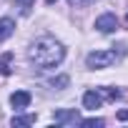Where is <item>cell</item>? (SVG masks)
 I'll return each instance as SVG.
<instances>
[{
  "mask_svg": "<svg viewBox=\"0 0 128 128\" xmlns=\"http://www.w3.org/2000/svg\"><path fill=\"white\" fill-rule=\"evenodd\" d=\"M28 58H30V63H35L38 68H55V66L63 63V58H66V48H63L55 38L43 35V38H38L30 45Z\"/></svg>",
  "mask_w": 128,
  "mask_h": 128,
  "instance_id": "6da1fadb",
  "label": "cell"
},
{
  "mask_svg": "<svg viewBox=\"0 0 128 128\" xmlns=\"http://www.w3.org/2000/svg\"><path fill=\"white\" fill-rule=\"evenodd\" d=\"M116 60H118V53L116 50H96V53H88L86 66L90 70H100V68H110Z\"/></svg>",
  "mask_w": 128,
  "mask_h": 128,
  "instance_id": "7a4b0ae2",
  "label": "cell"
},
{
  "mask_svg": "<svg viewBox=\"0 0 128 128\" xmlns=\"http://www.w3.org/2000/svg\"><path fill=\"white\" fill-rule=\"evenodd\" d=\"M120 93L116 90V88H106V90H88L86 96H83V108H88V110H96V108H100L103 106V98H118Z\"/></svg>",
  "mask_w": 128,
  "mask_h": 128,
  "instance_id": "3957f363",
  "label": "cell"
},
{
  "mask_svg": "<svg viewBox=\"0 0 128 128\" xmlns=\"http://www.w3.org/2000/svg\"><path fill=\"white\" fill-rule=\"evenodd\" d=\"M96 28H98L100 33H113V30L118 28V18H116L113 13H103V15L96 18Z\"/></svg>",
  "mask_w": 128,
  "mask_h": 128,
  "instance_id": "277c9868",
  "label": "cell"
},
{
  "mask_svg": "<svg viewBox=\"0 0 128 128\" xmlns=\"http://www.w3.org/2000/svg\"><path fill=\"white\" fill-rule=\"evenodd\" d=\"M30 100H33V96H30L28 90H15V93L10 96V106H13L15 110H23V108H28V106H30Z\"/></svg>",
  "mask_w": 128,
  "mask_h": 128,
  "instance_id": "5b68a950",
  "label": "cell"
},
{
  "mask_svg": "<svg viewBox=\"0 0 128 128\" xmlns=\"http://www.w3.org/2000/svg\"><path fill=\"white\" fill-rule=\"evenodd\" d=\"M13 33H15V20L13 18H0V43L8 40Z\"/></svg>",
  "mask_w": 128,
  "mask_h": 128,
  "instance_id": "8992f818",
  "label": "cell"
},
{
  "mask_svg": "<svg viewBox=\"0 0 128 128\" xmlns=\"http://www.w3.org/2000/svg\"><path fill=\"white\" fill-rule=\"evenodd\" d=\"M55 123H80L76 110H58L55 113Z\"/></svg>",
  "mask_w": 128,
  "mask_h": 128,
  "instance_id": "52a82bcc",
  "label": "cell"
},
{
  "mask_svg": "<svg viewBox=\"0 0 128 128\" xmlns=\"http://www.w3.org/2000/svg\"><path fill=\"white\" fill-rule=\"evenodd\" d=\"M0 73L3 76L13 73V53H3V58H0Z\"/></svg>",
  "mask_w": 128,
  "mask_h": 128,
  "instance_id": "ba28073f",
  "label": "cell"
},
{
  "mask_svg": "<svg viewBox=\"0 0 128 128\" xmlns=\"http://www.w3.org/2000/svg\"><path fill=\"white\" fill-rule=\"evenodd\" d=\"M10 123H13V126H33V123H35V116H33V113H28V116H15Z\"/></svg>",
  "mask_w": 128,
  "mask_h": 128,
  "instance_id": "9c48e42d",
  "label": "cell"
},
{
  "mask_svg": "<svg viewBox=\"0 0 128 128\" xmlns=\"http://www.w3.org/2000/svg\"><path fill=\"white\" fill-rule=\"evenodd\" d=\"M106 120L103 118H86V120H80V126H86V128H100Z\"/></svg>",
  "mask_w": 128,
  "mask_h": 128,
  "instance_id": "30bf717a",
  "label": "cell"
},
{
  "mask_svg": "<svg viewBox=\"0 0 128 128\" xmlns=\"http://www.w3.org/2000/svg\"><path fill=\"white\" fill-rule=\"evenodd\" d=\"M50 86H53V88H66V86H68V76H58V78H53Z\"/></svg>",
  "mask_w": 128,
  "mask_h": 128,
  "instance_id": "8fae6325",
  "label": "cell"
},
{
  "mask_svg": "<svg viewBox=\"0 0 128 128\" xmlns=\"http://www.w3.org/2000/svg\"><path fill=\"white\" fill-rule=\"evenodd\" d=\"M90 0H70V5H76V8H83V5H88Z\"/></svg>",
  "mask_w": 128,
  "mask_h": 128,
  "instance_id": "7c38bea8",
  "label": "cell"
},
{
  "mask_svg": "<svg viewBox=\"0 0 128 128\" xmlns=\"http://www.w3.org/2000/svg\"><path fill=\"white\" fill-rule=\"evenodd\" d=\"M116 118H118V120H128V110H118Z\"/></svg>",
  "mask_w": 128,
  "mask_h": 128,
  "instance_id": "4fadbf2b",
  "label": "cell"
},
{
  "mask_svg": "<svg viewBox=\"0 0 128 128\" xmlns=\"http://www.w3.org/2000/svg\"><path fill=\"white\" fill-rule=\"evenodd\" d=\"M45 3H48V5H53V3H55V0H45Z\"/></svg>",
  "mask_w": 128,
  "mask_h": 128,
  "instance_id": "5bb4252c",
  "label": "cell"
},
{
  "mask_svg": "<svg viewBox=\"0 0 128 128\" xmlns=\"http://www.w3.org/2000/svg\"><path fill=\"white\" fill-rule=\"evenodd\" d=\"M126 20H128V15H126Z\"/></svg>",
  "mask_w": 128,
  "mask_h": 128,
  "instance_id": "9a60e30c",
  "label": "cell"
}]
</instances>
